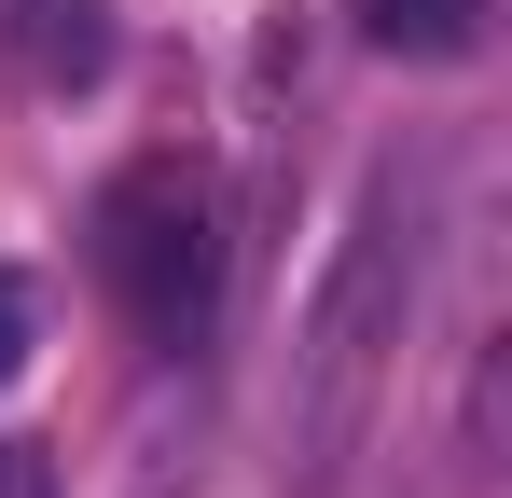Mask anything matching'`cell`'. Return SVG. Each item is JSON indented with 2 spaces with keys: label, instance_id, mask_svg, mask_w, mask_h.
Returning a JSON list of instances; mask_svg holds the SVG:
<instances>
[{
  "label": "cell",
  "instance_id": "8992f818",
  "mask_svg": "<svg viewBox=\"0 0 512 498\" xmlns=\"http://www.w3.org/2000/svg\"><path fill=\"white\" fill-rule=\"evenodd\" d=\"M0 498H56V485H42V457H28V443H0Z\"/></svg>",
  "mask_w": 512,
  "mask_h": 498
},
{
  "label": "cell",
  "instance_id": "5b68a950",
  "mask_svg": "<svg viewBox=\"0 0 512 498\" xmlns=\"http://www.w3.org/2000/svg\"><path fill=\"white\" fill-rule=\"evenodd\" d=\"M28 332H42V305H28V277H14V263H0V388H14V374H28Z\"/></svg>",
  "mask_w": 512,
  "mask_h": 498
},
{
  "label": "cell",
  "instance_id": "6da1fadb",
  "mask_svg": "<svg viewBox=\"0 0 512 498\" xmlns=\"http://www.w3.org/2000/svg\"><path fill=\"white\" fill-rule=\"evenodd\" d=\"M416 236H429V180L416 166H374L333 277H319V305H305V346H291V471H305V485L346 471L360 415L388 388V346L416 319Z\"/></svg>",
  "mask_w": 512,
  "mask_h": 498
},
{
  "label": "cell",
  "instance_id": "3957f363",
  "mask_svg": "<svg viewBox=\"0 0 512 498\" xmlns=\"http://www.w3.org/2000/svg\"><path fill=\"white\" fill-rule=\"evenodd\" d=\"M485 14L499 0H360V42L416 56V70H457V56H485Z\"/></svg>",
  "mask_w": 512,
  "mask_h": 498
},
{
  "label": "cell",
  "instance_id": "277c9868",
  "mask_svg": "<svg viewBox=\"0 0 512 498\" xmlns=\"http://www.w3.org/2000/svg\"><path fill=\"white\" fill-rule=\"evenodd\" d=\"M42 28H28V70L42 83H97L111 70V28H97V0H28Z\"/></svg>",
  "mask_w": 512,
  "mask_h": 498
},
{
  "label": "cell",
  "instance_id": "7a4b0ae2",
  "mask_svg": "<svg viewBox=\"0 0 512 498\" xmlns=\"http://www.w3.org/2000/svg\"><path fill=\"white\" fill-rule=\"evenodd\" d=\"M97 277L139 319V346H167V360L208 346V319H222V194H208L194 153H139L97 194Z\"/></svg>",
  "mask_w": 512,
  "mask_h": 498
}]
</instances>
